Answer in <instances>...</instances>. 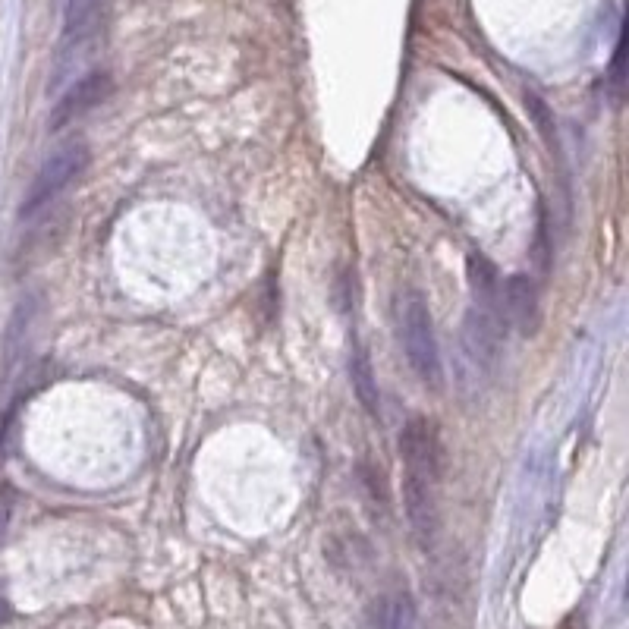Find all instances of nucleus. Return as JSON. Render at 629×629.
Returning a JSON list of instances; mask_svg holds the SVG:
<instances>
[{
	"mask_svg": "<svg viewBox=\"0 0 629 629\" xmlns=\"http://www.w3.org/2000/svg\"><path fill=\"white\" fill-rule=\"evenodd\" d=\"M403 475V504L419 545L428 548L438 535V485L444 472V450L438 425L431 419H409L400 431Z\"/></svg>",
	"mask_w": 629,
	"mask_h": 629,
	"instance_id": "obj_1",
	"label": "nucleus"
},
{
	"mask_svg": "<svg viewBox=\"0 0 629 629\" xmlns=\"http://www.w3.org/2000/svg\"><path fill=\"white\" fill-rule=\"evenodd\" d=\"M394 324L397 337L406 353L409 368L428 390H441L444 384V365L438 350V334H435V318H431L428 299L416 287H403L394 296Z\"/></svg>",
	"mask_w": 629,
	"mask_h": 629,
	"instance_id": "obj_2",
	"label": "nucleus"
},
{
	"mask_svg": "<svg viewBox=\"0 0 629 629\" xmlns=\"http://www.w3.org/2000/svg\"><path fill=\"white\" fill-rule=\"evenodd\" d=\"M92 161V151L82 139H70L60 148H54L45 158V164L38 167L35 180L29 183V192L23 205H19V218H35L45 208H51L63 192H67Z\"/></svg>",
	"mask_w": 629,
	"mask_h": 629,
	"instance_id": "obj_3",
	"label": "nucleus"
},
{
	"mask_svg": "<svg viewBox=\"0 0 629 629\" xmlns=\"http://www.w3.org/2000/svg\"><path fill=\"white\" fill-rule=\"evenodd\" d=\"M111 89H114V82L111 76H107L104 70H89V73H82L79 79H73L67 89L60 92L57 104L51 107V120L48 126L54 129H63V126H70L73 120L85 117L89 111H95V107H101L107 98H111Z\"/></svg>",
	"mask_w": 629,
	"mask_h": 629,
	"instance_id": "obj_4",
	"label": "nucleus"
},
{
	"mask_svg": "<svg viewBox=\"0 0 629 629\" xmlns=\"http://www.w3.org/2000/svg\"><path fill=\"white\" fill-rule=\"evenodd\" d=\"M501 306L504 321L516 328L523 337H535L541 328V299L535 290V280L526 274H513L507 284H501Z\"/></svg>",
	"mask_w": 629,
	"mask_h": 629,
	"instance_id": "obj_5",
	"label": "nucleus"
},
{
	"mask_svg": "<svg viewBox=\"0 0 629 629\" xmlns=\"http://www.w3.org/2000/svg\"><path fill=\"white\" fill-rule=\"evenodd\" d=\"M350 381H353L356 400L362 403V409H365L372 419H378V416H381L378 378H375L372 359H368V353H365V350H353V356H350Z\"/></svg>",
	"mask_w": 629,
	"mask_h": 629,
	"instance_id": "obj_6",
	"label": "nucleus"
},
{
	"mask_svg": "<svg viewBox=\"0 0 629 629\" xmlns=\"http://www.w3.org/2000/svg\"><path fill=\"white\" fill-rule=\"evenodd\" d=\"M372 623L375 629H419L416 604H412L406 592L384 595L372 604Z\"/></svg>",
	"mask_w": 629,
	"mask_h": 629,
	"instance_id": "obj_7",
	"label": "nucleus"
},
{
	"mask_svg": "<svg viewBox=\"0 0 629 629\" xmlns=\"http://www.w3.org/2000/svg\"><path fill=\"white\" fill-rule=\"evenodd\" d=\"M10 617H13V607H10V601L4 595H0V626L10 623Z\"/></svg>",
	"mask_w": 629,
	"mask_h": 629,
	"instance_id": "obj_8",
	"label": "nucleus"
},
{
	"mask_svg": "<svg viewBox=\"0 0 629 629\" xmlns=\"http://www.w3.org/2000/svg\"><path fill=\"white\" fill-rule=\"evenodd\" d=\"M7 519H10V504L0 501V535H4V529H7Z\"/></svg>",
	"mask_w": 629,
	"mask_h": 629,
	"instance_id": "obj_9",
	"label": "nucleus"
}]
</instances>
